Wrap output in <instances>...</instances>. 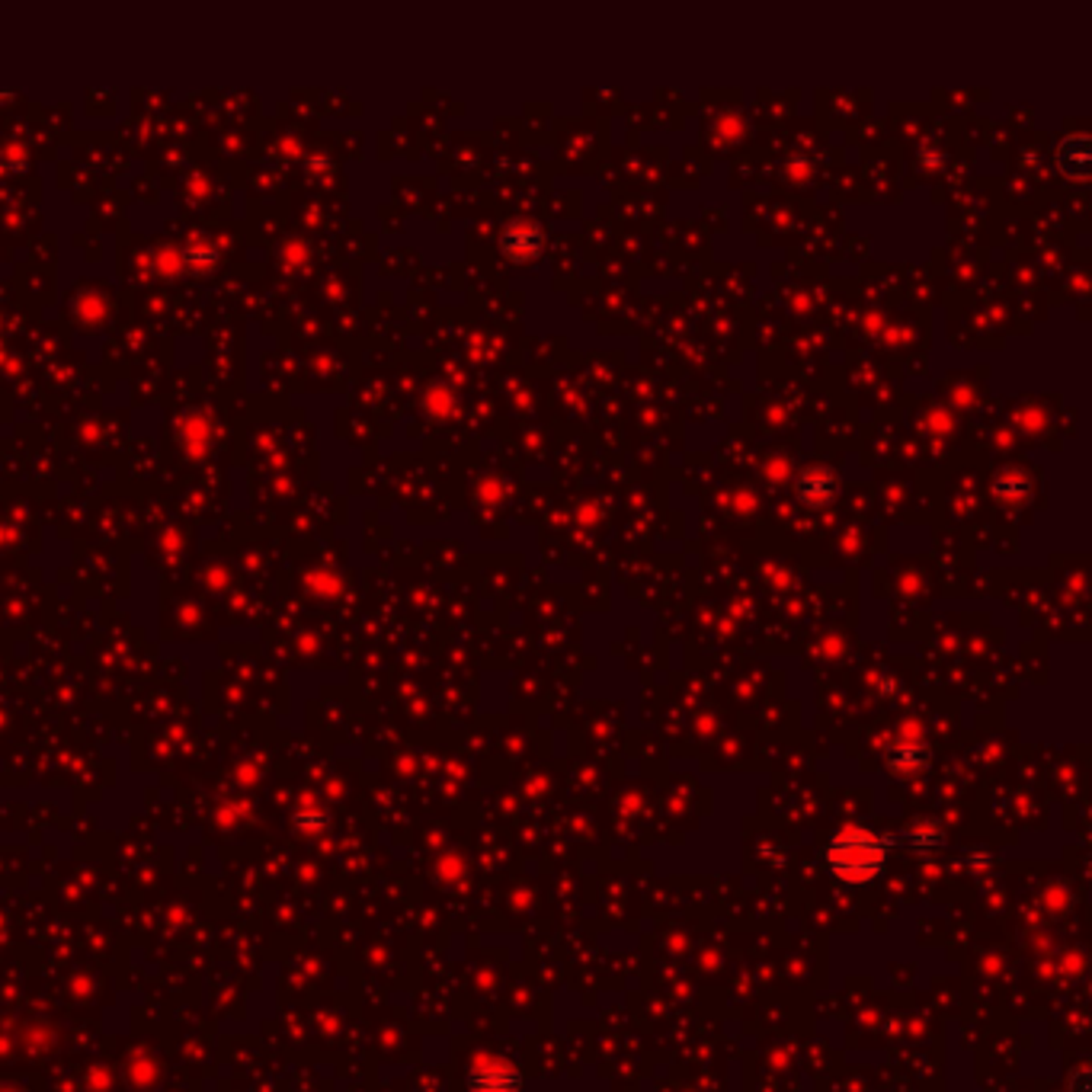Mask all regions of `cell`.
Listing matches in <instances>:
<instances>
[{"label":"cell","instance_id":"cell-1","mask_svg":"<svg viewBox=\"0 0 1092 1092\" xmlns=\"http://www.w3.org/2000/svg\"><path fill=\"white\" fill-rule=\"evenodd\" d=\"M823 858H827V868L833 878L858 888V884H871L884 871L888 846H884L881 836L871 830H843L827 843Z\"/></svg>","mask_w":1092,"mask_h":1092},{"label":"cell","instance_id":"cell-2","mask_svg":"<svg viewBox=\"0 0 1092 1092\" xmlns=\"http://www.w3.org/2000/svg\"><path fill=\"white\" fill-rule=\"evenodd\" d=\"M471 1092H519V1073L506 1061H488L471 1073Z\"/></svg>","mask_w":1092,"mask_h":1092},{"label":"cell","instance_id":"cell-3","mask_svg":"<svg viewBox=\"0 0 1092 1092\" xmlns=\"http://www.w3.org/2000/svg\"><path fill=\"white\" fill-rule=\"evenodd\" d=\"M907 843L910 846H942V833L939 830H910Z\"/></svg>","mask_w":1092,"mask_h":1092}]
</instances>
